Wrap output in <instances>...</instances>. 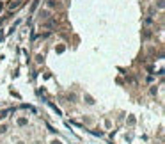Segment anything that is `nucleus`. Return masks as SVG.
Here are the masks:
<instances>
[{
  "label": "nucleus",
  "mask_w": 165,
  "mask_h": 144,
  "mask_svg": "<svg viewBox=\"0 0 165 144\" xmlns=\"http://www.w3.org/2000/svg\"><path fill=\"white\" fill-rule=\"evenodd\" d=\"M7 132H9V125L7 123H0V137L7 135Z\"/></svg>",
  "instance_id": "1"
},
{
  "label": "nucleus",
  "mask_w": 165,
  "mask_h": 144,
  "mask_svg": "<svg viewBox=\"0 0 165 144\" xmlns=\"http://www.w3.org/2000/svg\"><path fill=\"white\" fill-rule=\"evenodd\" d=\"M16 125H18V126H27V125H28V119H27V118H18Z\"/></svg>",
  "instance_id": "2"
},
{
  "label": "nucleus",
  "mask_w": 165,
  "mask_h": 144,
  "mask_svg": "<svg viewBox=\"0 0 165 144\" xmlns=\"http://www.w3.org/2000/svg\"><path fill=\"white\" fill-rule=\"evenodd\" d=\"M84 100H85V103H87V105H94V98H92V96L85 94V96H84Z\"/></svg>",
  "instance_id": "3"
},
{
  "label": "nucleus",
  "mask_w": 165,
  "mask_h": 144,
  "mask_svg": "<svg viewBox=\"0 0 165 144\" xmlns=\"http://www.w3.org/2000/svg\"><path fill=\"white\" fill-rule=\"evenodd\" d=\"M41 18H43V20L50 18V11H48V9H43V11H41Z\"/></svg>",
  "instance_id": "4"
},
{
  "label": "nucleus",
  "mask_w": 165,
  "mask_h": 144,
  "mask_svg": "<svg viewBox=\"0 0 165 144\" xmlns=\"http://www.w3.org/2000/svg\"><path fill=\"white\" fill-rule=\"evenodd\" d=\"M48 144H64L62 139H57V137H53V139H50V143Z\"/></svg>",
  "instance_id": "5"
},
{
  "label": "nucleus",
  "mask_w": 165,
  "mask_h": 144,
  "mask_svg": "<svg viewBox=\"0 0 165 144\" xmlns=\"http://www.w3.org/2000/svg\"><path fill=\"white\" fill-rule=\"evenodd\" d=\"M128 125H135V118H130L128 119Z\"/></svg>",
  "instance_id": "6"
},
{
  "label": "nucleus",
  "mask_w": 165,
  "mask_h": 144,
  "mask_svg": "<svg viewBox=\"0 0 165 144\" xmlns=\"http://www.w3.org/2000/svg\"><path fill=\"white\" fill-rule=\"evenodd\" d=\"M32 144H44V143H43V141H39V139H37V141H34V143H32Z\"/></svg>",
  "instance_id": "7"
},
{
  "label": "nucleus",
  "mask_w": 165,
  "mask_h": 144,
  "mask_svg": "<svg viewBox=\"0 0 165 144\" xmlns=\"http://www.w3.org/2000/svg\"><path fill=\"white\" fill-rule=\"evenodd\" d=\"M14 144H25V143L23 141H18V143H14Z\"/></svg>",
  "instance_id": "8"
}]
</instances>
